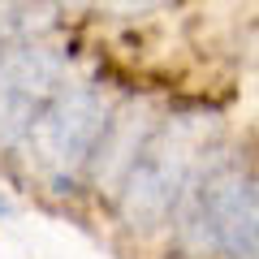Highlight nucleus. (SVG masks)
Here are the masks:
<instances>
[{
    "mask_svg": "<svg viewBox=\"0 0 259 259\" xmlns=\"http://www.w3.org/2000/svg\"><path fill=\"white\" fill-rule=\"evenodd\" d=\"M194 121H173L156 130L143 147V156L130 164L117 186V212L130 229H156L177 212L194 168Z\"/></svg>",
    "mask_w": 259,
    "mask_h": 259,
    "instance_id": "1",
    "label": "nucleus"
},
{
    "mask_svg": "<svg viewBox=\"0 0 259 259\" xmlns=\"http://www.w3.org/2000/svg\"><path fill=\"white\" fill-rule=\"evenodd\" d=\"M108 121V108L91 87H61L22 139L30 147V164L52 186H69L82 168H91Z\"/></svg>",
    "mask_w": 259,
    "mask_h": 259,
    "instance_id": "2",
    "label": "nucleus"
},
{
    "mask_svg": "<svg viewBox=\"0 0 259 259\" xmlns=\"http://www.w3.org/2000/svg\"><path fill=\"white\" fill-rule=\"evenodd\" d=\"M65 61L44 44L0 48V151L18 147L30 134L39 108L61 91Z\"/></svg>",
    "mask_w": 259,
    "mask_h": 259,
    "instance_id": "3",
    "label": "nucleus"
},
{
    "mask_svg": "<svg viewBox=\"0 0 259 259\" xmlns=\"http://www.w3.org/2000/svg\"><path fill=\"white\" fill-rule=\"evenodd\" d=\"M56 5L52 0H0V48L35 44L44 30H52Z\"/></svg>",
    "mask_w": 259,
    "mask_h": 259,
    "instance_id": "4",
    "label": "nucleus"
},
{
    "mask_svg": "<svg viewBox=\"0 0 259 259\" xmlns=\"http://www.w3.org/2000/svg\"><path fill=\"white\" fill-rule=\"evenodd\" d=\"M74 9H95V13H147L164 0H65Z\"/></svg>",
    "mask_w": 259,
    "mask_h": 259,
    "instance_id": "5",
    "label": "nucleus"
},
{
    "mask_svg": "<svg viewBox=\"0 0 259 259\" xmlns=\"http://www.w3.org/2000/svg\"><path fill=\"white\" fill-rule=\"evenodd\" d=\"M250 259H259V216H255V246H250Z\"/></svg>",
    "mask_w": 259,
    "mask_h": 259,
    "instance_id": "6",
    "label": "nucleus"
},
{
    "mask_svg": "<svg viewBox=\"0 0 259 259\" xmlns=\"http://www.w3.org/2000/svg\"><path fill=\"white\" fill-rule=\"evenodd\" d=\"M0 216H9V203H5V199H0Z\"/></svg>",
    "mask_w": 259,
    "mask_h": 259,
    "instance_id": "7",
    "label": "nucleus"
}]
</instances>
